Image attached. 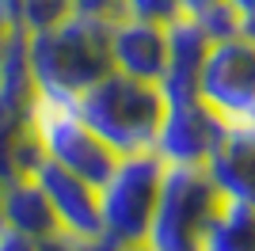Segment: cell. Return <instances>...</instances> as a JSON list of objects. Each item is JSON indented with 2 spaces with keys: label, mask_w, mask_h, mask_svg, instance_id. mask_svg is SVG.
Masks as SVG:
<instances>
[{
  "label": "cell",
  "mask_w": 255,
  "mask_h": 251,
  "mask_svg": "<svg viewBox=\"0 0 255 251\" xmlns=\"http://www.w3.org/2000/svg\"><path fill=\"white\" fill-rule=\"evenodd\" d=\"M168 164L156 152H129L118 156L115 171L99 187V221H103L107 240H126L141 244L149 232L152 209H156L160 187H164Z\"/></svg>",
  "instance_id": "4"
},
{
  "label": "cell",
  "mask_w": 255,
  "mask_h": 251,
  "mask_svg": "<svg viewBox=\"0 0 255 251\" xmlns=\"http://www.w3.org/2000/svg\"><path fill=\"white\" fill-rule=\"evenodd\" d=\"M0 236H4V179H0Z\"/></svg>",
  "instance_id": "22"
},
{
  "label": "cell",
  "mask_w": 255,
  "mask_h": 251,
  "mask_svg": "<svg viewBox=\"0 0 255 251\" xmlns=\"http://www.w3.org/2000/svg\"><path fill=\"white\" fill-rule=\"evenodd\" d=\"M202 167L221 198L255 206V118L225 122L221 137Z\"/></svg>",
  "instance_id": "9"
},
{
  "label": "cell",
  "mask_w": 255,
  "mask_h": 251,
  "mask_svg": "<svg viewBox=\"0 0 255 251\" xmlns=\"http://www.w3.org/2000/svg\"><path fill=\"white\" fill-rule=\"evenodd\" d=\"M225 4H229L240 19H252V15H255V0H225Z\"/></svg>",
  "instance_id": "18"
},
{
  "label": "cell",
  "mask_w": 255,
  "mask_h": 251,
  "mask_svg": "<svg viewBox=\"0 0 255 251\" xmlns=\"http://www.w3.org/2000/svg\"><path fill=\"white\" fill-rule=\"evenodd\" d=\"M183 4V15H198L202 8H210V4H217V0H179Z\"/></svg>",
  "instance_id": "19"
},
{
  "label": "cell",
  "mask_w": 255,
  "mask_h": 251,
  "mask_svg": "<svg viewBox=\"0 0 255 251\" xmlns=\"http://www.w3.org/2000/svg\"><path fill=\"white\" fill-rule=\"evenodd\" d=\"M34 179L46 190V198H50L53 213L61 221L65 236H73L80 244H92L103 232V221H99V187H92L88 179L73 175V171H65L53 160H42Z\"/></svg>",
  "instance_id": "8"
},
{
  "label": "cell",
  "mask_w": 255,
  "mask_h": 251,
  "mask_svg": "<svg viewBox=\"0 0 255 251\" xmlns=\"http://www.w3.org/2000/svg\"><path fill=\"white\" fill-rule=\"evenodd\" d=\"M4 232L23 236V240H50V236H65L61 221L53 213L46 190L38 187V179H8L4 183Z\"/></svg>",
  "instance_id": "12"
},
{
  "label": "cell",
  "mask_w": 255,
  "mask_h": 251,
  "mask_svg": "<svg viewBox=\"0 0 255 251\" xmlns=\"http://www.w3.org/2000/svg\"><path fill=\"white\" fill-rule=\"evenodd\" d=\"M34 129L42 137L46 160L61 164L65 171L88 179L92 187H103V179L115 171L118 152L76 115L73 103L61 99H34Z\"/></svg>",
  "instance_id": "5"
},
{
  "label": "cell",
  "mask_w": 255,
  "mask_h": 251,
  "mask_svg": "<svg viewBox=\"0 0 255 251\" xmlns=\"http://www.w3.org/2000/svg\"><path fill=\"white\" fill-rule=\"evenodd\" d=\"M8 4H11V0H0V19H11V11H8Z\"/></svg>",
  "instance_id": "23"
},
{
  "label": "cell",
  "mask_w": 255,
  "mask_h": 251,
  "mask_svg": "<svg viewBox=\"0 0 255 251\" xmlns=\"http://www.w3.org/2000/svg\"><path fill=\"white\" fill-rule=\"evenodd\" d=\"M111 65L137 80L160 84L168 69V27L129 19V15L115 19L111 23Z\"/></svg>",
  "instance_id": "10"
},
{
  "label": "cell",
  "mask_w": 255,
  "mask_h": 251,
  "mask_svg": "<svg viewBox=\"0 0 255 251\" xmlns=\"http://www.w3.org/2000/svg\"><path fill=\"white\" fill-rule=\"evenodd\" d=\"M11 23L19 27L23 34H42L61 27L65 19L76 15L73 0H11Z\"/></svg>",
  "instance_id": "14"
},
{
  "label": "cell",
  "mask_w": 255,
  "mask_h": 251,
  "mask_svg": "<svg viewBox=\"0 0 255 251\" xmlns=\"http://www.w3.org/2000/svg\"><path fill=\"white\" fill-rule=\"evenodd\" d=\"M73 107L118 156H129V152H152L168 95L152 80H137L111 69L88 92L76 95Z\"/></svg>",
  "instance_id": "2"
},
{
  "label": "cell",
  "mask_w": 255,
  "mask_h": 251,
  "mask_svg": "<svg viewBox=\"0 0 255 251\" xmlns=\"http://www.w3.org/2000/svg\"><path fill=\"white\" fill-rule=\"evenodd\" d=\"M76 15L84 19H99V23H115L122 19V0H73Z\"/></svg>",
  "instance_id": "16"
},
{
  "label": "cell",
  "mask_w": 255,
  "mask_h": 251,
  "mask_svg": "<svg viewBox=\"0 0 255 251\" xmlns=\"http://www.w3.org/2000/svg\"><path fill=\"white\" fill-rule=\"evenodd\" d=\"M88 251H149V244H126V240H107V236H96L92 244H84Z\"/></svg>",
  "instance_id": "17"
},
{
  "label": "cell",
  "mask_w": 255,
  "mask_h": 251,
  "mask_svg": "<svg viewBox=\"0 0 255 251\" xmlns=\"http://www.w3.org/2000/svg\"><path fill=\"white\" fill-rule=\"evenodd\" d=\"M202 251H255V206L221 198L206 225Z\"/></svg>",
  "instance_id": "13"
},
{
  "label": "cell",
  "mask_w": 255,
  "mask_h": 251,
  "mask_svg": "<svg viewBox=\"0 0 255 251\" xmlns=\"http://www.w3.org/2000/svg\"><path fill=\"white\" fill-rule=\"evenodd\" d=\"M217 206H221V194L210 183L206 167L168 164L149 232H145L149 251H202L206 225Z\"/></svg>",
  "instance_id": "3"
},
{
  "label": "cell",
  "mask_w": 255,
  "mask_h": 251,
  "mask_svg": "<svg viewBox=\"0 0 255 251\" xmlns=\"http://www.w3.org/2000/svg\"><path fill=\"white\" fill-rule=\"evenodd\" d=\"M8 31H11V19H0V57H4V42H8Z\"/></svg>",
  "instance_id": "20"
},
{
  "label": "cell",
  "mask_w": 255,
  "mask_h": 251,
  "mask_svg": "<svg viewBox=\"0 0 255 251\" xmlns=\"http://www.w3.org/2000/svg\"><path fill=\"white\" fill-rule=\"evenodd\" d=\"M122 15L168 27V23H175L183 15V4L179 0H122Z\"/></svg>",
  "instance_id": "15"
},
{
  "label": "cell",
  "mask_w": 255,
  "mask_h": 251,
  "mask_svg": "<svg viewBox=\"0 0 255 251\" xmlns=\"http://www.w3.org/2000/svg\"><path fill=\"white\" fill-rule=\"evenodd\" d=\"M240 31H244V34H248V38H252V42H255V15H252V19H244V23H240Z\"/></svg>",
  "instance_id": "21"
},
{
  "label": "cell",
  "mask_w": 255,
  "mask_h": 251,
  "mask_svg": "<svg viewBox=\"0 0 255 251\" xmlns=\"http://www.w3.org/2000/svg\"><path fill=\"white\" fill-rule=\"evenodd\" d=\"M198 99L225 122L255 118V42L244 31L210 42L198 73Z\"/></svg>",
  "instance_id": "6"
},
{
  "label": "cell",
  "mask_w": 255,
  "mask_h": 251,
  "mask_svg": "<svg viewBox=\"0 0 255 251\" xmlns=\"http://www.w3.org/2000/svg\"><path fill=\"white\" fill-rule=\"evenodd\" d=\"M210 42L213 38L191 15H179L175 23H168V69H164V80H160L168 99L198 95V73H202Z\"/></svg>",
  "instance_id": "11"
},
{
  "label": "cell",
  "mask_w": 255,
  "mask_h": 251,
  "mask_svg": "<svg viewBox=\"0 0 255 251\" xmlns=\"http://www.w3.org/2000/svg\"><path fill=\"white\" fill-rule=\"evenodd\" d=\"M27 65L31 80L42 99L76 103V95L88 92L111 65V23L73 15L61 27L42 34H27Z\"/></svg>",
  "instance_id": "1"
},
{
  "label": "cell",
  "mask_w": 255,
  "mask_h": 251,
  "mask_svg": "<svg viewBox=\"0 0 255 251\" xmlns=\"http://www.w3.org/2000/svg\"><path fill=\"white\" fill-rule=\"evenodd\" d=\"M221 129H225V118L217 111H210L198 95L168 99L152 152L171 167H202L210 160Z\"/></svg>",
  "instance_id": "7"
}]
</instances>
